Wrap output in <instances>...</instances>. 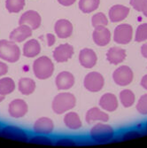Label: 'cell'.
<instances>
[{
    "mask_svg": "<svg viewBox=\"0 0 147 148\" xmlns=\"http://www.w3.org/2000/svg\"><path fill=\"white\" fill-rule=\"evenodd\" d=\"M76 106V98L71 92H60L54 97L51 103L52 111L57 114H64Z\"/></svg>",
    "mask_w": 147,
    "mask_h": 148,
    "instance_id": "1",
    "label": "cell"
},
{
    "mask_svg": "<svg viewBox=\"0 0 147 148\" xmlns=\"http://www.w3.org/2000/svg\"><path fill=\"white\" fill-rule=\"evenodd\" d=\"M90 138L97 144H106L112 141L115 136L114 129L105 123H98L90 130Z\"/></svg>",
    "mask_w": 147,
    "mask_h": 148,
    "instance_id": "2",
    "label": "cell"
},
{
    "mask_svg": "<svg viewBox=\"0 0 147 148\" xmlns=\"http://www.w3.org/2000/svg\"><path fill=\"white\" fill-rule=\"evenodd\" d=\"M33 72L39 80H46L54 73V64L47 56H41L33 62Z\"/></svg>",
    "mask_w": 147,
    "mask_h": 148,
    "instance_id": "3",
    "label": "cell"
},
{
    "mask_svg": "<svg viewBox=\"0 0 147 148\" xmlns=\"http://www.w3.org/2000/svg\"><path fill=\"white\" fill-rule=\"evenodd\" d=\"M21 51L17 43L11 40H0V59L10 62L15 63L20 60Z\"/></svg>",
    "mask_w": 147,
    "mask_h": 148,
    "instance_id": "4",
    "label": "cell"
},
{
    "mask_svg": "<svg viewBox=\"0 0 147 148\" xmlns=\"http://www.w3.org/2000/svg\"><path fill=\"white\" fill-rule=\"evenodd\" d=\"M133 28L128 23L118 25L113 31V41L118 45H128L133 39Z\"/></svg>",
    "mask_w": 147,
    "mask_h": 148,
    "instance_id": "5",
    "label": "cell"
},
{
    "mask_svg": "<svg viewBox=\"0 0 147 148\" xmlns=\"http://www.w3.org/2000/svg\"><path fill=\"white\" fill-rule=\"evenodd\" d=\"M134 79V73L129 66H120L113 73V82L119 86H128Z\"/></svg>",
    "mask_w": 147,
    "mask_h": 148,
    "instance_id": "6",
    "label": "cell"
},
{
    "mask_svg": "<svg viewBox=\"0 0 147 148\" xmlns=\"http://www.w3.org/2000/svg\"><path fill=\"white\" fill-rule=\"evenodd\" d=\"M105 85V78L99 73L92 71L88 73L83 79L84 88L90 92H98Z\"/></svg>",
    "mask_w": 147,
    "mask_h": 148,
    "instance_id": "7",
    "label": "cell"
},
{
    "mask_svg": "<svg viewBox=\"0 0 147 148\" xmlns=\"http://www.w3.org/2000/svg\"><path fill=\"white\" fill-rule=\"evenodd\" d=\"M0 134H1V136L12 140H17L21 142L29 141V137L26 131L13 125H7L3 127L1 130H0Z\"/></svg>",
    "mask_w": 147,
    "mask_h": 148,
    "instance_id": "8",
    "label": "cell"
},
{
    "mask_svg": "<svg viewBox=\"0 0 147 148\" xmlns=\"http://www.w3.org/2000/svg\"><path fill=\"white\" fill-rule=\"evenodd\" d=\"M74 47L70 44H61L53 51V59L58 63H65L68 61L74 55Z\"/></svg>",
    "mask_w": 147,
    "mask_h": 148,
    "instance_id": "9",
    "label": "cell"
},
{
    "mask_svg": "<svg viewBox=\"0 0 147 148\" xmlns=\"http://www.w3.org/2000/svg\"><path fill=\"white\" fill-rule=\"evenodd\" d=\"M92 39L95 45L100 47H104L109 45L111 42L112 35L110 30L105 26H99L94 28L92 33Z\"/></svg>",
    "mask_w": 147,
    "mask_h": 148,
    "instance_id": "10",
    "label": "cell"
},
{
    "mask_svg": "<svg viewBox=\"0 0 147 148\" xmlns=\"http://www.w3.org/2000/svg\"><path fill=\"white\" fill-rule=\"evenodd\" d=\"M79 62L84 69H93L98 62V56L95 51L90 48H83L80 51L78 55Z\"/></svg>",
    "mask_w": 147,
    "mask_h": 148,
    "instance_id": "11",
    "label": "cell"
},
{
    "mask_svg": "<svg viewBox=\"0 0 147 148\" xmlns=\"http://www.w3.org/2000/svg\"><path fill=\"white\" fill-rule=\"evenodd\" d=\"M41 16L37 12L34 10L25 12L19 20V25H28L33 30L37 29L41 26Z\"/></svg>",
    "mask_w": 147,
    "mask_h": 148,
    "instance_id": "12",
    "label": "cell"
},
{
    "mask_svg": "<svg viewBox=\"0 0 147 148\" xmlns=\"http://www.w3.org/2000/svg\"><path fill=\"white\" fill-rule=\"evenodd\" d=\"M85 121L88 124L94 123H107L109 121V114L99 107L94 106L86 112Z\"/></svg>",
    "mask_w": 147,
    "mask_h": 148,
    "instance_id": "13",
    "label": "cell"
},
{
    "mask_svg": "<svg viewBox=\"0 0 147 148\" xmlns=\"http://www.w3.org/2000/svg\"><path fill=\"white\" fill-rule=\"evenodd\" d=\"M29 111V106L21 99H13L8 106V113L12 118H21Z\"/></svg>",
    "mask_w": 147,
    "mask_h": 148,
    "instance_id": "14",
    "label": "cell"
},
{
    "mask_svg": "<svg viewBox=\"0 0 147 148\" xmlns=\"http://www.w3.org/2000/svg\"><path fill=\"white\" fill-rule=\"evenodd\" d=\"M75 84V78L71 72L62 71L59 73L55 78V84L59 90H70Z\"/></svg>",
    "mask_w": 147,
    "mask_h": 148,
    "instance_id": "15",
    "label": "cell"
},
{
    "mask_svg": "<svg viewBox=\"0 0 147 148\" xmlns=\"http://www.w3.org/2000/svg\"><path fill=\"white\" fill-rule=\"evenodd\" d=\"M54 130V123L49 117H41L37 119L34 125L33 130L36 134L41 135H50Z\"/></svg>",
    "mask_w": 147,
    "mask_h": 148,
    "instance_id": "16",
    "label": "cell"
},
{
    "mask_svg": "<svg viewBox=\"0 0 147 148\" xmlns=\"http://www.w3.org/2000/svg\"><path fill=\"white\" fill-rule=\"evenodd\" d=\"M98 105L100 108L105 112H114L119 106V100L113 93L106 92L103 94L102 97L99 99Z\"/></svg>",
    "mask_w": 147,
    "mask_h": 148,
    "instance_id": "17",
    "label": "cell"
},
{
    "mask_svg": "<svg viewBox=\"0 0 147 148\" xmlns=\"http://www.w3.org/2000/svg\"><path fill=\"white\" fill-rule=\"evenodd\" d=\"M33 29L28 25H20L16 29H13L9 36L11 41L15 43H22L25 40L29 39L32 36Z\"/></svg>",
    "mask_w": 147,
    "mask_h": 148,
    "instance_id": "18",
    "label": "cell"
},
{
    "mask_svg": "<svg viewBox=\"0 0 147 148\" xmlns=\"http://www.w3.org/2000/svg\"><path fill=\"white\" fill-rule=\"evenodd\" d=\"M73 24L66 19H60L56 21L54 26V31L59 38L66 39L68 38L73 34Z\"/></svg>",
    "mask_w": 147,
    "mask_h": 148,
    "instance_id": "19",
    "label": "cell"
},
{
    "mask_svg": "<svg viewBox=\"0 0 147 148\" xmlns=\"http://www.w3.org/2000/svg\"><path fill=\"white\" fill-rule=\"evenodd\" d=\"M129 13V8L122 5H113L108 12L109 20L111 22L116 23L121 22L125 20Z\"/></svg>",
    "mask_w": 147,
    "mask_h": 148,
    "instance_id": "20",
    "label": "cell"
},
{
    "mask_svg": "<svg viewBox=\"0 0 147 148\" xmlns=\"http://www.w3.org/2000/svg\"><path fill=\"white\" fill-rule=\"evenodd\" d=\"M126 57V50L121 47H111L106 51V60L112 65H119L122 63Z\"/></svg>",
    "mask_w": 147,
    "mask_h": 148,
    "instance_id": "21",
    "label": "cell"
},
{
    "mask_svg": "<svg viewBox=\"0 0 147 148\" xmlns=\"http://www.w3.org/2000/svg\"><path fill=\"white\" fill-rule=\"evenodd\" d=\"M63 122L65 126L71 130H77L83 127L82 120L80 118L79 114L74 111L66 112L64 115Z\"/></svg>",
    "mask_w": 147,
    "mask_h": 148,
    "instance_id": "22",
    "label": "cell"
},
{
    "mask_svg": "<svg viewBox=\"0 0 147 148\" xmlns=\"http://www.w3.org/2000/svg\"><path fill=\"white\" fill-rule=\"evenodd\" d=\"M41 52V45L36 39L27 40L22 47V53L27 58H35Z\"/></svg>",
    "mask_w": 147,
    "mask_h": 148,
    "instance_id": "23",
    "label": "cell"
},
{
    "mask_svg": "<svg viewBox=\"0 0 147 148\" xmlns=\"http://www.w3.org/2000/svg\"><path fill=\"white\" fill-rule=\"evenodd\" d=\"M36 82L29 77H23L19 80L18 83V90L22 95L29 96L32 94L36 90Z\"/></svg>",
    "mask_w": 147,
    "mask_h": 148,
    "instance_id": "24",
    "label": "cell"
},
{
    "mask_svg": "<svg viewBox=\"0 0 147 148\" xmlns=\"http://www.w3.org/2000/svg\"><path fill=\"white\" fill-rule=\"evenodd\" d=\"M119 101L122 105L123 107L129 108V107L132 106L136 102V95L129 89L122 90L119 94Z\"/></svg>",
    "mask_w": 147,
    "mask_h": 148,
    "instance_id": "25",
    "label": "cell"
},
{
    "mask_svg": "<svg viewBox=\"0 0 147 148\" xmlns=\"http://www.w3.org/2000/svg\"><path fill=\"white\" fill-rule=\"evenodd\" d=\"M15 88V82L11 77H3L0 79V94L1 95H9L14 91Z\"/></svg>",
    "mask_w": 147,
    "mask_h": 148,
    "instance_id": "26",
    "label": "cell"
},
{
    "mask_svg": "<svg viewBox=\"0 0 147 148\" xmlns=\"http://www.w3.org/2000/svg\"><path fill=\"white\" fill-rule=\"evenodd\" d=\"M100 5V0H80L79 9L83 13H90L96 11Z\"/></svg>",
    "mask_w": 147,
    "mask_h": 148,
    "instance_id": "27",
    "label": "cell"
},
{
    "mask_svg": "<svg viewBox=\"0 0 147 148\" xmlns=\"http://www.w3.org/2000/svg\"><path fill=\"white\" fill-rule=\"evenodd\" d=\"M25 6V0H6L5 7L11 13H17Z\"/></svg>",
    "mask_w": 147,
    "mask_h": 148,
    "instance_id": "28",
    "label": "cell"
},
{
    "mask_svg": "<svg viewBox=\"0 0 147 148\" xmlns=\"http://www.w3.org/2000/svg\"><path fill=\"white\" fill-rule=\"evenodd\" d=\"M134 38L137 43H144L147 41V23L140 24L137 27Z\"/></svg>",
    "mask_w": 147,
    "mask_h": 148,
    "instance_id": "29",
    "label": "cell"
},
{
    "mask_svg": "<svg viewBox=\"0 0 147 148\" xmlns=\"http://www.w3.org/2000/svg\"><path fill=\"white\" fill-rule=\"evenodd\" d=\"M91 24L94 28L99 26H107L108 24V19L103 12H98L96 14L92 16L91 19Z\"/></svg>",
    "mask_w": 147,
    "mask_h": 148,
    "instance_id": "30",
    "label": "cell"
},
{
    "mask_svg": "<svg viewBox=\"0 0 147 148\" xmlns=\"http://www.w3.org/2000/svg\"><path fill=\"white\" fill-rule=\"evenodd\" d=\"M29 141L34 144H41V145H54L51 138L47 137V135H41V134H36V136L31 137L30 138H29Z\"/></svg>",
    "mask_w": 147,
    "mask_h": 148,
    "instance_id": "31",
    "label": "cell"
},
{
    "mask_svg": "<svg viewBox=\"0 0 147 148\" xmlns=\"http://www.w3.org/2000/svg\"><path fill=\"white\" fill-rule=\"evenodd\" d=\"M137 112L142 115H147V93L142 95L136 105Z\"/></svg>",
    "mask_w": 147,
    "mask_h": 148,
    "instance_id": "32",
    "label": "cell"
},
{
    "mask_svg": "<svg viewBox=\"0 0 147 148\" xmlns=\"http://www.w3.org/2000/svg\"><path fill=\"white\" fill-rule=\"evenodd\" d=\"M54 145H64V146H73V145H76L77 143L75 142V138H68V137H63V138H58L56 142H54Z\"/></svg>",
    "mask_w": 147,
    "mask_h": 148,
    "instance_id": "33",
    "label": "cell"
},
{
    "mask_svg": "<svg viewBox=\"0 0 147 148\" xmlns=\"http://www.w3.org/2000/svg\"><path fill=\"white\" fill-rule=\"evenodd\" d=\"M147 3V0H130V5L137 12H143L145 5Z\"/></svg>",
    "mask_w": 147,
    "mask_h": 148,
    "instance_id": "34",
    "label": "cell"
},
{
    "mask_svg": "<svg viewBox=\"0 0 147 148\" xmlns=\"http://www.w3.org/2000/svg\"><path fill=\"white\" fill-rule=\"evenodd\" d=\"M140 136H142V134H141L140 131L132 130L125 132V134L122 136V140H128V139H132V138H137V137H140Z\"/></svg>",
    "mask_w": 147,
    "mask_h": 148,
    "instance_id": "35",
    "label": "cell"
},
{
    "mask_svg": "<svg viewBox=\"0 0 147 148\" xmlns=\"http://www.w3.org/2000/svg\"><path fill=\"white\" fill-rule=\"evenodd\" d=\"M8 72V66L6 63L0 60V77L6 75Z\"/></svg>",
    "mask_w": 147,
    "mask_h": 148,
    "instance_id": "36",
    "label": "cell"
},
{
    "mask_svg": "<svg viewBox=\"0 0 147 148\" xmlns=\"http://www.w3.org/2000/svg\"><path fill=\"white\" fill-rule=\"evenodd\" d=\"M46 38H47V45L48 46H52L56 42V38L55 36L52 34H47L46 35Z\"/></svg>",
    "mask_w": 147,
    "mask_h": 148,
    "instance_id": "37",
    "label": "cell"
},
{
    "mask_svg": "<svg viewBox=\"0 0 147 148\" xmlns=\"http://www.w3.org/2000/svg\"><path fill=\"white\" fill-rule=\"evenodd\" d=\"M75 1L76 0H58L59 5H61L63 6H70V5H74L75 3Z\"/></svg>",
    "mask_w": 147,
    "mask_h": 148,
    "instance_id": "38",
    "label": "cell"
},
{
    "mask_svg": "<svg viewBox=\"0 0 147 148\" xmlns=\"http://www.w3.org/2000/svg\"><path fill=\"white\" fill-rule=\"evenodd\" d=\"M140 51H141V54H142V56H143L144 59H147V41L144 42V43L143 44V45L141 46Z\"/></svg>",
    "mask_w": 147,
    "mask_h": 148,
    "instance_id": "39",
    "label": "cell"
},
{
    "mask_svg": "<svg viewBox=\"0 0 147 148\" xmlns=\"http://www.w3.org/2000/svg\"><path fill=\"white\" fill-rule=\"evenodd\" d=\"M140 84L141 86L145 90H147V75H144L142 79H141V82H140Z\"/></svg>",
    "mask_w": 147,
    "mask_h": 148,
    "instance_id": "40",
    "label": "cell"
},
{
    "mask_svg": "<svg viewBox=\"0 0 147 148\" xmlns=\"http://www.w3.org/2000/svg\"><path fill=\"white\" fill-rule=\"evenodd\" d=\"M143 14L145 16V17H147V3H146V5H145V6H144V10H143Z\"/></svg>",
    "mask_w": 147,
    "mask_h": 148,
    "instance_id": "41",
    "label": "cell"
},
{
    "mask_svg": "<svg viewBox=\"0 0 147 148\" xmlns=\"http://www.w3.org/2000/svg\"><path fill=\"white\" fill-rule=\"evenodd\" d=\"M5 96H3V95L0 94V102H2L3 100H5Z\"/></svg>",
    "mask_w": 147,
    "mask_h": 148,
    "instance_id": "42",
    "label": "cell"
},
{
    "mask_svg": "<svg viewBox=\"0 0 147 148\" xmlns=\"http://www.w3.org/2000/svg\"><path fill=\"white\" fill-rule=\"evenodd\" d=\"M145 131L147 132V121H146V123H145Z\"/></svg>",
    "mask_w": 147,
    "mask_h": 148,
    "instance_id": "43",
    "label": "cell"
}]
</instances>
